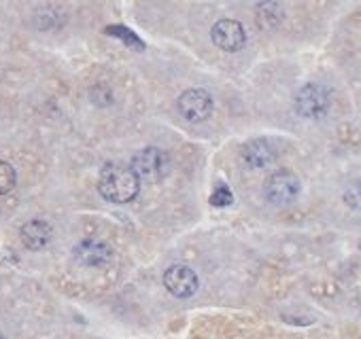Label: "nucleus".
<instances>
[{"label":"nucleus","mask_w":361,"mask_h":339,"mask_svg":"<svg viewBox=\"0 0 361 339\" xmlns=\"http://www.w3.org/2000/svg\"><path fill=\"white\" fill-rule=\"evenodd\" d=\"M277 159V149L270 140L266 138H255L242 146V161L249 167H268Z\"/></svg>","instance_id":"9"},{"label":"nucleus","mask_w":361,"mask_h":339,"mask_svg":"<svg viewBox=\"0 0 361 339\" xmlns=\"http://www.w3.org/2000/svg\"><path fill=\"white\" fill-rule=\"evenodd\" d=\"M234 202V195H232V191L221 183V185H217V189L213 191V195H211V204L213 206H230Z\"/></svg>","instance_id":"13"},{"label":"nucleus","mask_w":361,"mask_h":339,"mask_svg":"<svg viewBox=\"0 0 361 339\" xmlns=\"http://www.w3.org/2000/svg\"><path fill=\"white\" fill-rule=\"evenodd\" d=\"M98 191L111 204H128L140 191V181L134 174V170L124 163H107L100 170L98 176Z\"/></svg>","instance_id":"1"},{"label":"nucleus","mask_w":361,"mask_h":339,"mask_svg":"<svg viewBox=\"0 0 361 339\" xmlns=\"http://www.w3.org/2000/svg\"><path fill=\"white\" fill-rule=\"evenodd\" d=\"M264 195L274 206H289L300 195V179L289 170H279L266 181Z\"/></svg>","instance_id":"4"},{"label":"nucleus","mask_w":361,"mask_h":339,"mask_svg":"<svg viewBox=\"0 0 361 339\" xmlns=\"http://www.w3.org/2000/svg\"><path fill=\"white\" fill-rule=\"evenodd\" d=\"M164 287L168 289L170 295H175L179 299H187V297L196 295L200 282H198V276L191 267L172 265L164 273Z\"/></svg>","instance_id":"6"},{"label":"nucleus","mask_w":361,"mask_h":339,"mask_svg":"<svg viewBox=\"0 0 361 339\" xmlns=\"http://www.w3.org/2000/svg\"><path fill=\"white\" fill-rule=\"evenodd\" d=\"M75 259L81 265H89V267H100L107 265L113 259V250L109 244L100 242V240H83L75 246Z\"/></svg>","instance_id":"8"},{"label":"nucleus","mask_w":361,"mask_h":339,"mask_svg":"<svg viewBox=\"0 0 361 339\" xmlns=\"http://www.w3.org/2000/svg\"><path fill=\"white\" fill-rule=\"evenodd\" d=\"M0 339H5V337H3V335H0Z\"/></svg>","instance_id":"14"},{"label":"nucleus","mask_w":361,"mask_h":339,"mask_svg":"<svg viewBox=\"0 0 361 339\" xmlns=\"http://www.w3.org/2000/svg\"><path fill=\"white\" fill-rule=\"evenodd\" d=\"M344 204L353 210H361V181H355L344 191Z\"/></svg>","instance_id":"12"},{"label":"nucleus","mask_w":361,"mask_h":339,"mask_svg":"<svg viewBox=\"0 0 361 339\" xmlns=\"http://www.w3.org/2000/svg\"><path fill=\"white\" fill-rule=\"evenodd\" d=\"M211 38H213L215 47H219L228 53H236L244 47L246 32H244L242 24L236 20H219L211 30Z\"/></svg>","instance_id":"7"},{"label":"nucleus","mask_w":361,"mask_h":339,"mask_svg":"<svg viewBox=\"0 0 361 339\" xmlns=\"http://www.w3.org/2000/svg\"><path fill=\"white\" fill-rule=\"evenodd\" d=\"M17 183V174L11 163L7 161H0V195H7L9 191H13Z\"/></svg>","instance_id":"11"},{"label":"nucleus","mask_w":361,"mask_h":339,"mask_svg":"<svg viewBox=\"0 0 361 339\" xmlns=\"http://www.w3.org/2000/svg\"><path fill=\"white\" fill-rule=\"evenodd\" d=\"M293 106L297 115L304 119H313V121L323 119L332 106L330 89L319 83H306L304 87L297 89L293 98Z\"/></svg>","instance_id":"2"},{"label":"nucleus","mask_w":361,"mask_h":339,"mask_svg":"<svg viewBox=\"0 0 361 339\" xmlns=\"http://www.w3.org/2000/svg\"><path fill=\"white\" fill-rule=\"evenodd\" d=\"M22 242L30 250H43L51 242V225L45 220H28L22 232Z\"/></svg>","instance_id":"10"},{"label":"nucleus","mask_w":361,"mask_h":339,"mask_svg":"<svg viewBox=\"0 0 361 339\" xmlns=\"http://www.w3.org/2000/svg\"><path fill=\"white\" fill-rule=\"evenodd\" d=\"M179 112L189 123H202L211 117L213 112V98L204 89H187L179 96Z\"/></svg>","instance_id":"5"},{"label":"nucleus","mask_w":361,"mask_h":339,"mask_svg":"<svg viewBox=\"0 0 361 339\" xmlns=\"http://www.w3.org/2000/svg\"><path fill=\"white\" fill-rule=\"evenodd\" d=\"M130 167L134 170V174L138 176V181L160 183L170 174V157L162 149L147 146V149H140L132 157Z\"/></svg>","instance_id":"3"}]
</instances>
